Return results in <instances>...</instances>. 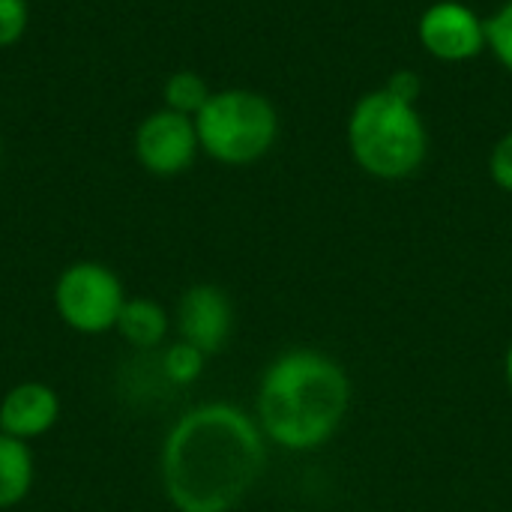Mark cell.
<instances>
[{
	"instance_id": "1",
	"label": "cell",
	"mask_w": 512,
	"mask_h": 512,
	"mask_svg": "<svg viewBox=\"0 0 512 512\" xmlns=\"http://www.w3.org/2000/svg\"><path fill=\"white\" fill-rule=\"evenodd\" d=\"M267 438L255 417L207 402L177 417L159 453V477L177 512H234L264 474Z\"/></svg>"
},
{
	"instance_id": "2",
	"label": "cell",
	"mask_w": 512,
	"mask_h": 512,
	"mask_svg": "<svg viewBox=\"0 0 512 512\" xmlns=\"http://www.w3.org/2000/svg\"><path fill=\"white\" fill-rule=\"evenodd\" d=\"M351 393V378L336 357L318 348H291L264 369L255 420L270 444L309 453L342 429Z\"/></svg>"
},
{
	"instance_id": "3",
	"label": "cell",
	"mask_w": 512,
	"mask_h": 512,
	"mask_svg": "<svg viewBox=\"0 0 512 512\" xmlns=\"http://www.w3.org/2000/svg\"><path fill=\"white\" fill-rule=\"evenodd\" d=\"M348 150L375 180H408L429 156V129L417 105L387 87L363 93L348 114Z\"/></svg>"
},
{
	"instance_id": "4",
	"label": "cell",
	"mask_w": 512,
	"mask_h": 512,
	"mask_svg": "<svg viewBox=\"0 0 512 512\" xmlns=\"http://www.w3.org/2000/svg\"><path fill=\"white\" fill-rule=\"evenodd\" d=\"M201 153L228 168L261 162L279 138L276 105L249 87L213 90L207 105L195 114Z\"/></svg>"
},
{
	"instance_id": "5",
	"label": "cell",
	"mask_w": 512,
	"mask_h": 512,
	"mask_svg": "<svg viewBox=\"0 0 512 512\" xmlns=\"http://www.w3.org/2000/svg\"><path fill=\"white\" fill-rule=\"evenodd\" d=\"M120 276L102 261H75L54 282V312L78 336H102L117 330L126 303Z\"/></svg>"
},
{
	"instance_id": "6",
	"label": "cell",
	"mask_w": 512,
	"mask_h": 512,
	"mask_svg": "<svg viewBox=\"0 0 512 512\" xmlns=\"http://www.w3.org/2000/svg\"><path fill=\"white\" fill-rule=\"evenodd\" d=\"M132 150L138 165L153 177H177L189 171L201 153L195 117L168 108L150 111L135 129Z\"/></svg>"
},
{
	"instance_id": "7",
	"label": "cell",
	"mask_w": 512,
	"mask_h": 512,
	"mask_svg": "<svg viewBox=\"0 0 512 512\" xmlns=\"http://www.w3.org/2000/svg\"><path fill=\"white\" fill-rule=\"evenodd\" d=\"M423 51L441 63H465L486 51V18L462 0H438L417 21Z\"/></svg>"
},
{
	"instance_id": "8",
	"label": "cell",
	"mask_w": 512,
	"mask_h": 512,
	"mask_svg": "<svg viewBox=\"0 0 512 512\" xmlns=\"http://www.w3.org/2000/svg\"><path fill=\"white\" fill-rule=\"evenodd\" d=\"M177 330L180 339L195 345L198 351L219 354L234 330V306L231 297L210 282L192 285L180 294L177 303Z\"/></svg>"
},
{
	"instance_id": "9",
	"label": "cell",
	"mask_w": 512,
	"mask_h": 512,
	"mask_svg": "<svg viewBox=\"0 0 512 512\" xmlns=\"http://www.w3.org/2000/svg\"><path fill=\"white\" fill-rule=\"evenodd\" d=\"M60 420V396L42 381H21L0 399V432L18 441L48 435Z\"/></svg>"
},
{
	"instance_id": "10",
	"label": "cell",
	"mask_w": 512,
	"mask_h": 512,
	"mask_svg": "<svg viewBox=\"0 0 512 512\" xmlns=\"http://www.w3.org/2000/svg\"><path fill=\"white\" fill-rule=\"evenodd\" d=\"M168 330L171 318L162 303H156L153 297H126L117 318V333L126 345L138 351H153L165 342Z\"/></svg>"
},
{
	"instance_id": "11",
	"label": "cell",
	"mask_w": 512,
	"mask_h": 512,
	"mask_svg": "<svg viewBox=\"0 0 512 512\" xmlns=\"http://www.w3.org/2000/svg\"><path fill=\"white\" fill-rule=\"evenodd\" d=\"M36 459L27 441L0 432V510H12L33 492Z\"/></svg>"
},
{
	"instance_id": "12",
	"label": "cell",
	"mask_w": 512,
	"mask_h": 512,
	"mask_svg": "<svg viewBox=\"0 0 512 512\" xmlns=\"http://www.w3.org/2000/svg\"><path fill=\"white\" fill-rule=\"evenodd\" d=\"M210 96H213L210 84L195 69H177L162 84V108L186 114V117H195L207 105Z\"/></svg>"
},
{
	"instance_id": "13",
	"label": "cell",
	"mask_w": 512,
	"mask_h": 512,
	"mask_svg": "<svg viewBox=\"0 0 512 512\" xmlns=\"http://www.w3.org/2000/svg\"><path fill=\"white\" fill-rule=\"evenodd\" d=\"M204 363H207V354L198 351L195 345L183 342V339L174 342V345H168L165 354H162V372L177 387L195 384L201 378V372H204Z\"/></svg>"
},
{
	"instance_id": "14",
	"label": "cell",
	"mask_w": 512,
	"mask_h": 512,
	"mask_svg": "<svg viewBox=\"0 0 512 512\" xmlns=\"http://www.w3.org/2000/svg\"><path fill=\"white\" fill-rule=\"evenodd\" d=\"M486 51H492L495 60L512 75V0L501 3L486 18Z\"/></svg>"
},
{
	"instance_id": "15",
	"label": "cell",
	"mask_w": 512,
	"mask_h": 512,
	"mask_svg": "<svg viewBox=\"0 0 512 512\" xmlns=\"http://www.w3.org/2000/svg\"><path fill=\"white\" fill-rule=\"evenodd\" d=\"M30 24L27 0H0V48H12L24 39Z\"/></svg>"
},
{
	"instance_id": "16",
	"label": "cell",
	"mask_w": 512,
	"mask_h": 512,
	"mask_svg": "<svg viewBox=\"0 0 512 512\" xmlns=\"http://www.w3.org/2000/svg\"><path fill=\"white\" fill-rule=\"evenodd\" d=\"M489 177L498 189L512 195V129L498 138V144L489 153Z\"/></svg>"
},
{
	"instance_id": "17",
	"label": "cell",
	"mask_w": 512,
	"mask_h": 512,
	"mask_svg": "<svg viewBox=\"0 0 512 512\" xmlns=\"http://www.w3.org/2000/svg\"><path fill=\"white\" fill-rule=\"evenodd\" d=\"M384 87H387L393 96H399V99L417 105V99H420V93H423V78H420L414 69H399V72H393V75L387 78Z\"/></svg>"
},
{
	"instance_id": "18",
	"label": "cell",
	"mask_w": 512,
	"mask_h": 512,
	"mask_svg": "<svg viewBox=\"0 0 512 512\" xmlns=\"http://www.w3.org/2000/svg\"><path fill=\"white\" fill-rule=\"evenodd\" d=\"M507 384H510V393H512V345H510V351H507Z\"/></svg>"
}]
</instances>
